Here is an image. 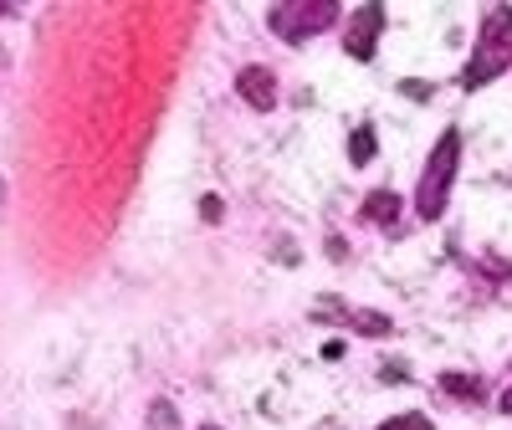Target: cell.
<instances>
[{
	"instance_id": "6da1fadb",
	"label": "cell",
	"mask_w": 512,
	"mask_h": 430,
	"mask_svg": "<svg viewBox=\"0 0 512 430\" xmlns=\"http://www.w3.org/2000/svg\"><path fill=\"white\" fill-rule=\"evenodd\" d=\"M512 67V11L497 6L487 21H482V36H477V52L461 72V88H487L492 77H502Z\"/></svg>"
},
{
	"instance_id": "7a4b0ae2",
	"label": "cell",
	"mask_w": 512,
	"mask_h": 430,
	"mask_svg": "<svg viewBox=\"0 0 512 430\" xmlns=\"http://www.w3.org/2000/svg\"><path fill=\"white\" fill-rule=\"evenodd\" d=\"M456 159H461V134L446 128L441 144L425 159V175H420V190H415V215L420 221H441V210L451 200V180H456Z\"/></svg>"
},
{
	"instance_id": "3957f363",
	"label": "cell",
	"mask_w": 512,
	"mask_h": 430,
	"mask_svg": "<svg viewBox=\"0 0 512 430\" xmlns=\"http://www.w3.org/2000/svg\"><path fill=\"white\" fill-rule=\"evenodd\" d=\"M338 21V6L333 0H287V6L272 11V31L282 41H303V36H318Z\"/></svg>"
},
{
	"instance_id": "277c9868",
	"label": "cell",
	"mask_w": 512,
	"mask_h": 430,
	"mask_svg": "<svg viewBox=\"0 0 512 430\" xmlns=\"http://www.w3.org/2000/svg\"><path fill=\"white\" fill-rule=\"evenodd\" d=\"M379 26H384V6H359L354 11V21H349V31H344V47H349V57H359V62H369L374 57V41H379Z\"/></svg>"
},
{
	"instance_id": "5b68a950",
	"label": "cell",
	"mask_w": 512,
	"mask_h": 430,
	"mask_svg": "<svg viewBox=\"0 0 512 430\" xmlns=\"http://www.w3.org/2000/svg\"><path fill=\"white\" fill-rule=\"evenodd\" d=\"M236 93L251 103V108H277V77L267 72V67H246L241 77H236Z\"/></svg>"
},
{
	"instance_id": "8992f818",
	"label": "cell",
	"mask_w": 512,
	"mask_h": 430,
	"mask_svg": "<svg viewBox=\"0 0 512 430\" xmlns=\"http://www.w3.org/2000/svg\"><path fill=\"white\" fill-rule=\"evenodd\" d=\"M364 215H369V221H384V226H390L395 215H400V200H395L390 190H374V195L364 200Z\"/></svg>"
},
{
	"instance_id": "52a82bcc",
	"label": "cell",
	"mask_w": 512,
	"mask_h": 430,
	"mask_svg": "<svg viewBox=\"0 0 512 430\" xmlns=\"http://www.w3.org/2000/svg\"><path fill=\"white\" fill-rule=\"evenodd\" d=\"M349 159H354V164H369V159H374V128H369V123H359V128H354V139H349Z\"/></svg>"
},
{
	"instance_id": "ba28073f",
	"label": "cell",
	"mask_w": 512,
	"mask_h": 430,
	"mask_svg": "<svg viewBox=\"0 0 512 430\" xmlns=\"http://www.w3.org/2000/svg\"><path fill=\"white\" fill-rule=\"evenodd\" d=\"M144 430H175V405H169V400H154L149 405V425Z\"/></svg>"
},
{
	"instance_id": "9c48e42d",
	"label": "cell",
	"mask_w": 512,
	"mask_h": 430,
	"mask_svg": "<svg viewBox=\"0 0 512 430\" xmlns=\"http://www.w3.org/2000/svg\"><path fill=\"white\" fill-rule=\"evenodd\" d=\"M379 430H436V425L425 420V415H395V420H384Z\"/></svg>"
},
{
	"instance_id": "30bf717a",
	"label": "cell",
	"mask_w": 512,
	"mask_h": 430,
	"mask_svg": "<svg viewBox=\"0 0 512 430\" xmlns=\"http://www.w3.org/2000/svg\"><path fill=\"white\" fill-rule=\"evenodd\" d=\"M441 384H446L451 395H482V384H477V379H461V374H446Z\"/></svg>"
},
{
	"instance_id": "8fae6325",
	"label": "cell",
	"mask_w": 512,
	"mask_h": 430,
	"mask_svg": "<svg viewBox=\"0 0 512 430\" xmlns=\"http://www.w3.org/2000/svg\"><path fill=\"white\" fill-rule=\"evenodd\" d=\"M200 221H221V195H205L200 200Z\"/></svg>"
},
{
	"instance_id": "7c38bea8",
	"label": "cell",
	"mask_w": 512,
	"mask_h": 430,
	"mask_svg": "<svg viewBox=\"0 0 512 430\" xmlns=\"http://www.w3.org/2000/svg\"><path fill=\"white\" fill-rule=\"evenodd\" d=\"M502 410H507V415H512V390H502Z\"/></svg>"
},
{
	"instance_id": "4fadbf2b",
	"label": "cell",
	"mask_w": 512,
	"mask_h": 430,
	"mask_svg": "<svg viewBox=\"0 0 512 430\" xmlns=\"http://www.w3.org/2000/svg\"><path fill=\"white\" fill-rule=\"evenodd\" d=\"M205 430H216V425H205Z\"/></svg>"
}]
</instances>
